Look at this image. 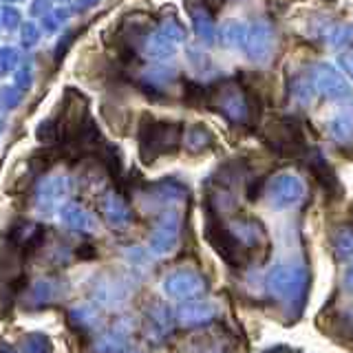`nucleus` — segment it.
<instances>
[{"label":"nucleus","mask_w":353,"mask_h":353,"mask_svg":"<svg viewBox=\"0 0 353 353\" xmlns=\"http://www.w3.org/2000/svg\"><path fill=\"white\" fill-rule=\"evenodd\" d=\"M219 316V307L210 301H190L176 309V323L181 327H205Z\"/></svg>","instance_id":"nucleus-8"},{"label":"nucleus","mask_w":353,"mask_h":353,"mask_svg":"<svg viewBox=\"0 0 353 353\" xmlns=\"http://www.w3.org/2000/svg\"><path fill=\"white\" fill-rule=\"evenodd\" d=\"M276 49V31L270 20L259 18L252 25H248V38L243 44V53L248 55V60L254 64H265Z\"/></svg>","instance_id":"nucleus-4"},{"label":"nucleus","mask_w":353,"mask_h":353,"mask_svg":"<svg viewBox=\"0 0 353 353\" xmlns=\"http://www.w3.org/2000/svg\"><path fill=\"white\" fill-rule=\"evenodd\" d=\"M214 104H216V108L230 121H236V124H241V121H248V117H250L248 99H245V95H243L241 88H236V86H223V88H219Z\"/></svg>","instance_id":"nucleus-7"},{"label":"nucleus","mask_w":353,"mask_h":353,"mask_svg":"<svg viewBox=\"0 0 353 353\" xmlns=\"http://www.w3.org/2000/svg\"><path fill=\"white\" fill-rule=\"evenodd\" d=\"M225 225L232 232V236H234L248 252L261 250L265 245V241H268L263 223L254 216H236V219L228 221Z\"/></svg>","instance_id":"nucleus-6"},{"label":"nucleus","mask_w":353,"mask_h":353,"mask_svg":"<svg viewBox=\"0 0 353 353\" xmlns=\"http://www.w3.org/2000/svg\"><path fill=\"white\" fill-rule=\"evenodd\" d=\"M248 38V25L241 20H232L219 31V42L223 44L225 49H243Z\"/></svg>","instance_id":"nucleus-11"},{"label":"nucleus","mask_w":353,"mask_h":353,"mask_svg":"<svg viewBox=\"0 0 353 353\" xmlns=\"http://www.w3.org/2000/svg\"><path fill=\"white\" fill-rule=\"evenodd\" d=\"M307 194L305 181L296 172H279L265 185V199L272 210H292Z\"/></svg>","instance_id":"nucleus-2"},{"label":"nucleus","mask_w":353,"mask_h":353,"mask_svg":"<svg viewBox=\"0 0 353 353\" xmlns=\"http://www.w3.org/2000/svg\"><path fill=\"white\" fill-rule=\"evenodd\" d=\"M345 285H347V290L353 294V263L349 265V270H347V276H345Z\"/></svg>","instance_id":"nucleus-19"},{"label":"nucleus","mask_w":353,"mask_h":353,"mask_svg":"<svg viewBox=\"0 0 353 353\" xmlns=\"http://www.w3.org/2000/svg\"><path fill=\"white\" fill-rule=\"evenodd\" d=\"M338 64H340L342 73H345L347 77H351V80H353V47H347V49H342V51H340V55H338Z\"/></svg>","instance_id":"nucleus-18"},{"label":"nucleus","mask_w":353,"mask_h":353,"mask_svg":"<svg viewBox=\"0 0 353 353\" xmlns=\"http://www.w3.org/2000/svg\"><path fill=\"white\" fill-rule=\"evenodd\" d=\"M161 36L174 44V42H185V40H188V31H185V27L181 25V22H176V20L168 18V20H165L163 25H161Z\"/></svg>","instance_id":"nucleus-16"},{"label":"nucleus","mask_w":353,"mask_h":353,"mask_svg":"<svg viewBox=\"0 0 353 353\" xmlns=\"http://www.w3.org/2000/svg\"><path fill=\"white\" fill-rule=\"evenodd\" d=\"M190 20H192L194 36L203 44H208V47H212V44L216 42V38H219L212 14H210L203 5H190Z\"/></svg>","instance_id":"nucleus-10"},{"label":"nucleus","mask_w":353,"mask_h":353,"mask_svg":"<svg viewBox=\"0 0 353 353\" xmlns=\"http://www.w3.org/2000/svg\"><path fill=\"white\" fill-rule=\"evenodd\" d=\"M331 245H334V252L338 259L353 256V230H349V228L338 230L334 239H331Z\"/></svg>","instance_id":"nucleus-14"},{"label":"nucleus","mask_w":353,"mask_h":353,"mask_svg":"<svg viewBox=\"0 0 353 353\" xmlns=\"http://www.w3.org/2000/svg\"><path fill=\"white\" fill-rule=\"evenodd\" d=\"M163 292L181 303L201 301L208 294V281L201 272L179 270V272H172L168 279L163 281Z\"/></svg>","instance_id":"nucleus-5"},{"label":"nucleus","mask_w":353,"mask_h":353,"mask_svg":"<svg viewBox=\"0 0 353 353\" xmlns=\"http://www.w3.org/2000/svg\"><path fill=\"white\" fill-rule=\"evenodd\" d=\"M312 82L318 95H323L329 102L336 104H353V91L351 84L345 77V73L338 71L334 64L329 62H320L314 66L312 71Z\"/></svg>","instance_id":"nucleus-3"},{"label":"nucleus","mask_w":353,"mask_h":353,"mask_svg":"<svg viewBox=\"0 0 353 353\" xmlns=\"http://www.w3.org/2000/svg\"><path fill=\"white\" fill-rule=\"evenodd\" d=\"M176 243H179V214L165 212L154 228L152 248L157 254H170L176 248Z\"/></svg>","instance_id":"nucleus-9"},{"label":"nucleus","mask_w":353,"mask_h":353,"mask_svg":"<svg viewBox=\"0 0 353 353\" xmlns=\"http://www.w3.org/2000/svg\"><path fill=\"white\" fill-rule=\"evenodd\" d=\"M185 146L192 152H201L205 148L212 146V132L205 126H192L185 135Z\"/></svg>","instance_id":"nucleus-13"},{"label":"nucleus","mask_w":353,"mask_h":353,"mask_svg":"<svg viewBox=\"0 0 353 353\" xmlns=\"http://www.w3.org/2000/svg\"><path fill=\"white\" fill-rule=\"evenodd\" d=\"M316 93V88H314V82H312V77H296V80L292 82V95L298 99L301 104H309L312 102V97Z\"/></svg>","instance_id":"nucleus-15"},{"label":"nucleus","mask_w":353,"mask_h":353,"mask_svg":"<svg viewBox=\"0 0 353 353\" xmlns=\"http://www.w3.org/2000/svg\"><path fill=\"white\" fill-rule=\"evenodd\" d=\"M268 294L298 314L305 305L307 287H309V270L303 263H279L265 276Z\"/></svg>","instance_id":"nucleus-1"},{"label":"nucleus","mask_w":353,"mask_h":353,"mask_svg":"<svg viewBox=\"0 0 353 353\" xmlns=\"http://www.w3.org/2000/svg\"><path fill=\"white\" fill-rule=\"evenodd\" d=\"M329 135L338 143H349L353 139V117L349 113H340L329 121Z\"/></svg>","instance_id":"nucleus-12"},{"label":"nucleus","mask_w":353,"mask_h":353,"mask_svg":"<svg viewBox=\"0 0 353 353\" xmlns=\"http://www.w3.org/2000/svg\"><path fill=\"white\" fill-rule=\"evenodd\" d=\"M353 38V29L347 25H336L327 33V40L334 44V47H345V44Z\"/></svg>","instance_id":"nucleus-17"}]
</instances>
